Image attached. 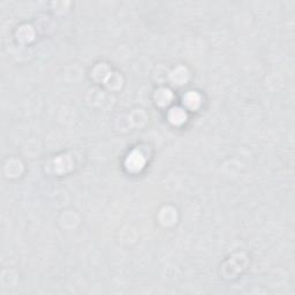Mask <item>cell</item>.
<instances>
[{
    "mask_svg": "<svg viewBox=\"0 0 295 295\" xmlns=\"http://www.w3.org/2000/svg\"><path fill=\"white\" fill-rule=\"evenodd\" d=\"M53 11L56 13H65L67 11V7L69 6V2H63V1H59V2H53Z\"/></svg>",
    "mask_w": 295,
    "mask_h": 295,
    "instance_id": "17",
    "label": "cell"
},
{
    "mask_svg": "<svg viewBox=\"0 0 295 295\" xmlns=\"http://www.w3.org/2000/svg\"><path fill=\"white\" fill-rule=\"evenodd\" d=\"M16 38L22 44H29L35 39V29L30 25H22L15 32Z\"/></svg>",
    "mask_w": 295,
    "mask_h": 295,
    "instance_id": "10",
    "label": "cell"
},
{
    "mask_svg": "<svg viewBox=\"0 0 295 295\" xmlns=\"http://www.w3.org/2000/svg\"><path fill=\"white\" fill-rule=\"evenodd\" d=\"M146 157H144L143 153L137 151V150H134V151H132L127 156L125 160L126 170L130 173H137L143 170L144 165H146Z\"/></svg>",
    "mask_w": 295,
    "mask_h": 295,
    "instance_id": "2",
    "label": "cell"
},
{
    "mask_svg": "<svg viewBox=\"0 0 295 295\" xmlns=\"http://www.w3.org/2000/svg\"><path fill=\"white\" fill-rule=\"evenodd\" d=\"M130 119H132L133 126L136 127V128H141V127L146 126V123L148 122V115L144 112L143 110H133L132 112L129 113Z\"/></svg>",
    "mask_w": 295,
    "mask_h": 295,
    "instance_id": "15",
    "label": "cell"
},
{
    "mask_svg": "<svg viewBox=\"0 0 295 295\" xmlns=\"http://www.w3.org/2000/svg\"><path fill=\"white\" fill-rule=\"evenodd\" d=\"M187 112L186 110L182 109V107H173V109H171L169 111V113H167V119H169V121L172 123L173 126H181L182 123H184L187 121Z\"/></svg>",
    "mask_w": 295,
    "mask_h": 295,
    "instance_id": "9",
    "label": "cell"
},
{
    "mask_svg": "<svg viewBox=\"0 0 295 295\" xmlns=\"http://www.w3.org/2000/svg\"><path fill=\"white\" fill-rule=\"evenodd\" d=\"M115 126H116L117 130H119V132H121V133H126L132 128H134L129 113H123V115H120L117 117V119L115 121Z\"/></svg>",
    "mask_w": 295,
    "mask_h": 295,
    "instance_id": "14",
    "label": "cell"
},
{
    "mask_svg": "<svg viewBox=\"0 0 295 295\" xmlns=\"http://www.w3.org/2000/svg\"><path fill=\"white\" fill-rule=\"evenodd\" d=\"M158 220L163 226H172L177 220V212L173 206H164L159 211Z\"/></svg>",
    "mask_w": 295,
    "mask_h": 295,
    "instance_id": "6",
    "label": "cell"
},
{
    "mask_svg": "<svg viewBox=\"0 0 295 295\" xmlns=\"http://www.w3.org/2000/svg\"><path fill=\"white\" fill-rule=\"evenodd\" d=\"M73 220L80 221L79 216L76 213H74L73 211H67V212H65V213L62 214V217H61V224H62L63 227H66V229H67V226H68V223H72ZM72 225H73V227L76 226L74 223H72Z\"/></svg>",
    "mask_w": 295,
    "mask_h": 295,
    "instance_id": "16",
    "label": "cell"
},
{
    "mask_svg": "<svg viewBox=\"0 0 295 295\" xmlns=\"http://www.w3.org/2000/svg\"><path fill=\"white\" fill-rule=\"evenodd\" d=\"M153 99H155L156 105L159 107H166L173 99V93L169 88H159L153 93Z\"/></svg>",
    "mask_w": 295,
    "mask_h": 295,
    "instance_id": "11",
    "label": "cell"
},
{
    "mask_svg": "<svg viewBox=\"0 0 295 295\" xmlns=\"http://www.w3.org/2000/svg\"><path fill=\"white\" fill-rule=\"evenodd\" d=\"M105 93H104L103 90H100L98 88H92L89 89L87 91L86 95V102L88 105L93 106V107H98L102 106L103 103L105 102Z\"/></svg>",
    "mask_w": 295,
    "mask_h": 295,
    "instance_id": "8",
    "label": "cell"
},
{
    "mask_svg": "<svg viewBox=\"0 0 295 295\" xmlns=\"http://www.w3.org/2000/svg\"><path fill=\"white\" fill-rule=\"evenodd\" d=\"M170 81L173 82L177 86H183L189 81L190 73L187 67L184 66H177V68H174L172 72L169 74Z\"/></svg>",
    "mask_w": 295,
    "mask_h": 295,
    "instance_id": "4",
    "label": "cell"
},
{
    "mask_svg": "<svg viewBox=\"0 0 295 295\" xmlns=\"http://www.w3.org/2000/svg\"><path fill=\"white\" fill-rule=\"evenodd\" d=\"M112 73V69L105 62L97 63V65L91 69V79L96 83H105L107 78Z\"/></svg>",
    "mask_w": 295,
    "mask_h": 295,
    "instance_id": "5",
    "label": "cell"
},
{
    "mask_svg": "<svg viewBox=\"0 0 295 295\" xmlns=\"http://www.w3.org/2000/svg\"><path fill=\"white\" fill-rule=\"evenodd\" d=\"M182 102L188 110H197L202 104V97L196 91H188L182 97Z\"/></svg>",
    "mask_w": 295,
    "mask_h": 295,
    "instance_id": "12",
    "label": "cell"
},
{
    "mask_svg": "<svg viewBox=\"0 0 295 295\" xmlns=\"http://www.w3.org/2000/svg\"><path fill=\"white\" fill-rule=\"evenodd\" d=\"M247 266V257L242 253L233 255L230 257L225 263L221 266V272L225 279H236L239 274L242 273V271L246 269Z\"/></svg>",
    "mask_w": 295,
    "mask_h": 295,
    "instance_id": "1",
    "label": "cell"
},
{
    "mask_svg": "<svg viewBox=\"0 0 295 295\" xmlns=\"http://www.w3.org/2000/svg\"><path fill=\"white\" fill-rule=\"evenodd\" d=\"M104 85H105L106 89L110 90V91H118L123 86L122 75L118 72H112Z\"/></svg>",
    "mask_w": 295,
    "mask_h": 295,
    "instance_id": "13",
    "label": "cell"
},
{
    "mask_svg": "<svg viewBox=\"0 0 295 295\" xmlns=\"http://www.w3.org/2000/svg\"><path fill=\"white\" fill-rule=\"evenodd\" d=\"M5 174L11 179H16L23 173V164L20 159H8L5 164Z\"/></svg>",
    "mask_w": 295,
    "mask_h": 295,
    "instance_id": "7",
    "label": "cell"
},
{
    "mask_svg": "<svg viewBox=\"0 0 295 295\" xmlns=\"http://www.w3.org/2000/svg\"><path fill=\"white\" fill-rule=\"evenodd\" d=\"M51 167L57 174H66L73 170L74 164L68 155H60L52 160Z\"/></svg>",
    "mask_w": 295,
    "mask_h": 295,
    "instance_id": "3",
    "label": "cell"
}]
</instances>
